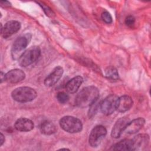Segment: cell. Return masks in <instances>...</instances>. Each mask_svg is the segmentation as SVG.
<instances>
[{
  "label": "cell",
  "instance_id": "obj_1",
  "mask_svg": "<svg viewBox=\"0 0 151 151\" xmlns=\"http://www.w3.org/2000/svg\"><path fill=\"white\" fill-rule=\"evenodd\" d=\"M99 98V89L94 86H90L83 88L78 93L75 99V104L77 107L84 108L90 106Z\"/></svg>",
  "mask_w": 151,
  "mask_h": 151
},
{
  "label": "cell",
  "instance_id": "obj_2",
  "mask_svg": "<svg viewBox=\"0 0 151 151\" xmlns=\"http://www.w3.org/2000/svg\"><path fill=\"white\" fill-rule=\"evenodd\" d=\"M37 96L36 91L29 87H19L11 93L12 99L19 103H27L34 100Z\"/></svg>",
  "mask_w": 151,
  "mask_h": 151
},
{
  "label": "cell",
  "instance_id": "obj_3",
  "mask_svg": "<svg viewBox=\"0 0 151 151\" xmlns=\"http://www.w3.org/2000/svg\"><path fill=\"white\" fill-rule=\"evenodd\" d=\"M59 124L64 131L70 133H78L83 129L81 121L78 118L71 116L63 117L60 119Z\"/></svg>",
  "mask_w": 151,
  "mask_h": 151
},
{
  "label": "cell",
  "instance_id": "obj_4",
  "mask_svg": "<svg viewBox=\"0 0 151 151\" xmlns=\"http://www.w3.org/2000/svg\"><path fill=\"white\" fill-rule=\"evenodd\" d=\"M41 55V49L38 46H32L24 51L18 58L20 66L26 67L36 61Z\"/></svg>",
  "mask_w": 151,
  "mask_h": 151
},
{
  "label": "cell",
  "instance_id": "obj_5",
  "mask_svg": "<svg viewBox=\"0 0 151 151\" xmlns=\"http://www.w3.org/2000/svg\"><path fill=\"white\" fill-rule=\"evenodd\" d=\"M107 130L106 127L101 125L95 126L91 131L89 137V145L93 147H97L101 143V140L106 136Z\"/></svg>",
  "mask_w": 151,
  "mask_h": 151
},
{
  "label": "cell",
  "instance_id": "obj_6",
  "mask_svg": "<svg viewBox=\"0 0 151 151\" xmlns=\"http://www.w3.org/2000/svg\"><path fill=\"white\" fill-rule=\"evenodd\" d=\"M118 99L119 97L115 94H110L106 97L100 103V109L101 111L107 116L113 113L117 109Z\"/></svg>",
  "mask_w": 151,
  "mask_h": 151
},
{
  "label": "cell",
  "instance_id": "obj_7",
  "mask_svg": "<svg viewBox=\"0 0 151 151\" xmlns=\"http://www.w3.org/2000/svg\"><path fill=\"white\" fill-rule=\"evenodd\" d=\"M29 44L28 37L21 36L17 38L14 42L11 48V55L14 60L20 57L23 53L22 51L26 48Z\"/></svg>",
  "mask_w": 151,
  "mask_h": 151
},
{
  "label": "cell",
  "instance_id": "obj_8",
  "mask_svg": "<svg viewBox=\"0 0 151 151\" xmlns=\"http://www.w3.org/2000/svg\"><path fill=\"white\" fill-rule=\"evenodd\" d=\"M1 25V35L4 38H7L13 34L17 32L21 28V24L17 21H9L5 23L2 27Z\"/></svg>",
  "mask_w": 151,
  "mask_h": 151
},
{
  "label": "cell",
  "instance_id": "obj_9",
  "mask_svg": "<svg viewBox=\"0 0 151 151\" xmlns=\"http://www.w3.org/2000/svg\"><path fill=\"white\" fill-rule=\"evenodd\" d=\"M133 150H145L149 145V136L147 134H139L132 139Z\"/></svg>",
  "mask_w": 151,
  "mask_h": 151
},
{
  "label": "cell",
  "instance_id": "obj_10",
  "mask_svg": "<svg viewBox=\"0 0 151 151\" xmlns=\"http://www.w3.org/2000/svg\"><path fill=\"white\" fill-rule=\"evenodd\" d=\"M64 73L62 67L57 66L44 80V84L47 87H51L56 84L61 78Z\"/></svg>",
  "mask_w": 151,
  "mask_h": 151
},
{
  "label": "cell",
  "instance_id": "obj_11",
  "mask_svg": "<svg viewBox=\"0 0 151 151\" xmlns=\"http://www.w3.org/2000/svg\"><path fill=\"white\" fill-rule=\"evenodd\" d=\"M129 122V120L126 117H123L119 119L115 123L111 130V137L116 139L120 137L123 132L124 131V129Z\"/></svg>",
  "mask_w": 151,
  "mask_h": 151
},
{
  "label": "cell",
  "instance_id": "obj_12",
  "mask_svg": "<svg viewBox=\"0 0 151 151\" xmlns=\"http://www.w3.org/2000/svg\"><path fill=\"white\" fill-rule=\"evenodd\" d=\"M25 77V73L20 69H13L5 74V81L9 83H17Z\"/></svg>",
  "mask_w": 151,
  "mask_h": 151
},
{
  "label": "cell",
  "instance_id": "obj_13",
  "mask_svg": "<svg viewBox=\"0 0 151 151\" xmlns=\"http://www.w3.org/2000/svg\"><path fill=\"white\" fill-rule=\"evenodd\" d=\"M145 123V120L142 117L135 119L128 123L124 131L128 134L136 133L143 127Z\"/></svg>",
  "mask_w": 151,
  "mask_h": 151
},
{
  "label": "cell",
  "instance_id": "obj_14",
  "mask_svg": "<svg viewBox=\"0 0 151 151\" xmlns=\"http://www.w3.org/2000/svg\"><path fill=\"white\" fill-rule=\"evenodd\" d=\"M133 104L132 99L127 96L124 95L118 99L116 110L121 113H124L131 109Z\"/></svg>",
  "mask_w": 151,
  "mask_h": 151
},
{
  "label": "cell",
  "instance_id": "obj_15",
  "mask_svg": "<svg viewBox=\"0 0 151 151\" xmlns=\"http://www.w3.org/2000/svg\"><path fill=\"white\" fill-rule=\"evenodd\" d=\"M14 126L18 131L29 132L34 129V125L31 120L25 117H21L15 122Z\"/></svg>",
  "mask_w": 151,
  "mask_h": 151
},
{
  "label": "cell",
  "instance_id": "obj_16",
  "mask_svg": "<svg viewBox=\"0 0 151 151\" xmlns=\"http://www.w3.org/2000/svg\"><path fill=\"white\" fill-rule=\"evenodd\" d=\"M83 81V78L81 76H76L67 83L65 84V89L70 93H74L78 90Z\"/></svg>",
  "mask_w": 151,
  "mask_h": 151
},
{
  "label": "cell",
  "instance_id": "obj_17",
  "mask_svg": "<svg viewBox=\"0 0 151 151\" xmlns=\"http://www.w3.org/2000/svg\"><path fill=\"white\" fill-rule=\"evenodd\" d=\"M40 129L41 132L45 135L52 134L57 131V128L54 124L48 120L42 121L40 124Z\"/></svg>",
  "mask_w": 151,
  "mask_h": 151
},
{
  "label": "cell",
  "instance_id": "obj_18",
  "mask_svg": "<svg viewBox=\"0 0 151 151\" xmlns=\"http://www.w3.org/2000/svg\"><path fill=\"white\" fill-rule=\"evenodd\" d=\"M113 150H133L132 139H123L116 143L111 148Z\"/></svg>",
  "mask_w": 151,
  "mask_h": 151
},
{
  "label": "cell",
  "instance_id": "obj_19",
  "mask_svg": "<svg viewBox=\"0 0 151 151\" xmlns=\"http://www.w3.org/2000/svg\"><path fill=\"white\" fill-rule=\"evenodd\" d=\"M105 76L107 79L112 81H116L119 78L117 70L113 66H109L106 68Z\"/></svg>",
  "mask_w": 151,
  "mask_h": 151
},
{
  "label": "cell",
  "instance_id": "obj_20",
  "mask_svg": "<svg viewBox=\"0 0 151 151\" xmlns=\"http://www.w3.org/2000/svg\"><path fill=\"white\" fill-rule=\"evenodd\" d=\"M100 103L99 102V99L94 102L90 106V109L88 112V116L89 118L93 117L97 113L99 108L100 107Z\"/></svg>",
  "mask_w": 151,
  "mask_h": 151
},
{
  "label": "cell",
  "instance_id": "obj_21",
  "mask_svg": "<svg viewBox=\"0 0 151 151\" xmlns=\"http://www.w3.org/2000/svg\"><path fill=\"white\" fill-rule=\"evenodd\" d=\"M37 3L40 5V6L43 9L44 12H45V15L49 17H54L55 16V13L54 11L51 9L50 7H49L48 5H47L45 4L44 2H37Z\"/></svg>",
  "mask_w": 151,
  "mask_h": 151
},
{
  "label": "cell",
  "instance_id": "obj_22",
  "mask_svg": "<svg viewBox=\"0 0 151 151\" xmlns=\"http://www.w3.org/2000/svg\"><path fill=\"white\" fill-rule=\"evenodd\" d=\"M57 99L59 103L64 104L69 100V96L65 92H59L57 94Z\"/></svg>",
  "mask_w": 151,
  "mask_h": 151
},
{
  "label": "cell",
  "instance_id": "obj_23",
  "mask_svg": "<svg viewBox=\"0 0 151 151\" xmlns=\"http://www.w3.org/2000/svg\"><path fill=\"white\" fill-rule=\"evenodd\" d=\"M101 18L102 20L106 24H110L113 21L112 17L108 11H104L101 14Z\"/></svg>",
  "mask_w": 151,
  "mask_h": 151
},
{
  "label": "cell",
  "instance_id": "obj_24",
  "mask_svg": "<svg viewBox=\"0 0 151 151\" xmlns=\"http://www.w3.org/2000/svg\"><path fill=\"white\" fill-rule=\"evenodd\" d=\"M135 23V18L132 15H128L125 18V24L128 27H132Z\"/></svg>",
  "mask_w": 151,
  "mask_h": 151
},
{
  "label": "cell",
  "instance_id": "obj_25",
  "mask_svg": "<svg viewBox=\"0 0 151 151\" xmlns=\"http://www.w3.org/2000/svg\"><path fill=\"white\" fill-rule=\"evenodd\" d=\"M0 4H1V5L2 6H5V7L9 6L11 5V3H10L9 1H1Z\"/></svg>",
  "mask_w": 151,
  "mask_h": 151
},
{
  "label": "cell",
  "instance_id": "obj_26",
  "mask_svg": "<svg viewBox=\"0 0 151 151\" xmlns=\"http://www.w3.org/2000/svg\"><path fill=\"white\" fill-rule=\"evenodd\" d=\"M4 142H5V137H4V134L2 133H1V134H0V146H1L3 145Z\"/></svg>",
  "mask_w": 151,
  "mask_h": 151
},
{
  "label": "cell",
  "instance_id": "obj_27",
  "mask_svg": "<svg viewBox=\"0 0 151 151\" xmlns=\"http://www.w3.org/2000/svg\"><path fill=\"white\" fill-rule=\"evenodd\" d=\"M5 81V74L2 71H1V83H2Z\"/></svg>",
  "mask_w": 151,
  "mask_h": 151
},
{
  "label": "cell",
  "instance_id": "obj_28",
  "mask_svg": "<svg viewBox=\"0 0 151 151\" xmlns=\"http://www.w3.org/2000/svg\"><path fill=\"white\" fill-rule=\"evenodd\" d=\"M60 150H69V149H67V148H61V149H60Z\"/></svg>",
  "mask_w": 151,
  "mask_h": 151
}]
</instances>
